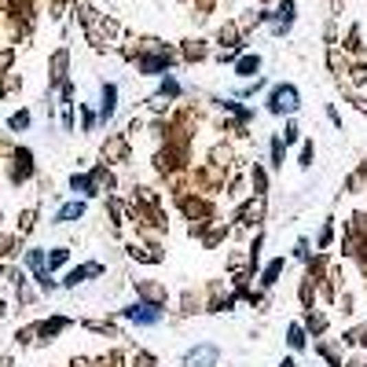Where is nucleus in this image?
I'll use <instances>...</instances> for the list:
<instances>
[{
    "mask_svg": "<svg viewBox=\"0 0 367 367\" xmlns=\"http://www.w3.org/2000/svg\"><path fill=\"white\" fill-rule=\"evenodd\" d=\"M191 169V147L188 144H166L155 155V173L158 177H177V173H188Z\"/></svg>",
    "mask_w": 367,
    "mask_h": 367,
    "instance_id": "1",
    "label": "nucleus"
},
{
    "mask_svg": "<svg viewBox=\"0 0 367 367\" xmlns=\"http://www.w3.org/2000/svg\"><path fill=\"white\" fill-rule=\"evenodd\" d=\"M265 107H268V114H276V118H283V114L294 118V114L301 111V92H298V85H290V81L272 85V89H268Z\"/></svg>",
    "mask_w": 367,
    "mask_h": 367,
    "instance_id": "2",
    "label": "nucleus"
},
{
    "mask_svg": "<svg viewBox=\"0 0 367 367\" xmlns=\"http://www.w3.org/2000/svg\"><path fill=\"white\" fill-rule=\"evenodd\" d=\"M173 202H177V210L188 221H217V206H213V199L199 195V191H180V195H173Z\"/></svg>",
    "mask_w": 367,
    "mask_h": 367,
    "instance_id": "3",
    "label": "nucleus"
},
{
    "mask_svg": "<svg viewBox=\"0 0 367 367\" xmlns=\"http://www.w3.org/2000/svg\"><path fill=\"white\" fill-rule=\"evenodd\" d=\"M118 320L133 323V327H158V323H166V309L162 305H147V301H129L125 309H118Z\"/></svg>",
    "mask_w": 367,
    "mask_h": 367,
    "instance_id": "4",
    "label": "nucleus"
},
{
    "mask_svg": "<svg viewBox=\"0 0 367 367\" xmlns=\"http://www.w3.org/2000/svg\"><path fill=\"white\" fill-rule=\"evenodd\" d=\"M265 217H268V199L261 195H250L235 206V221H239V232H254V228H265Z\"/></svg>",
    "mask_w": 367,
    "mask_h": 367,
    "instance_id": "5",
    "label": "nucleus"
},
{
    "mask_svg": "<svg viewBox=\"0 0 367 367\" xmlns=\"http://www.w3.org/2000/svg\"><path fill=\"white\" fill-rule=\"evenodd\" d=\"M173 63H177V56L166 52V48H162V52H140V56H136V70L144 74V78H166Z\"/></svg>",
    "mask_w": 367,
    "mask_h": 367,
    "instance_id": "6",
    "label": "nucleus"
},
{
    "mask_svg": "<svg viewBox=\"0 0 367 367\" xmlns=\"http://www.w3.org/2000/svg\"><path fill=\"white\" fill-rule=\"evenodd\" d=\"M217 364H221V345L213 342H195L180 356V367H217Z\"/></svg>",
    "mask_w": 367,
    "mask_h": 367,
    "instance_id": "7",
    "label": "nucleus"
},
{
    "mask_svg": "<svg viewBox=\"0 0 367 367\" xmlns=\"http://www.w3.org/2000/svg\"><path fill=\"white\" fill-rule=\"evenodd\" d=\"M129 261H140V265H162L166 261V250H162L158 239H133L125 246Z\"/></svg>",
    "mask_w": 367,
    "mask_h": 367,
    "instance_id": "8",
    "label": "nucleus"
},
{
    "mask_svg": "<svg viewBox=\"0 0 367 367\" xmlns=\"http://www.w3.org/2000/svg\"><path fill=\"white\" fill-rule=\"evenodd\" d=\"M100 155L107 166H122V162L133 158V147H129V136L125 133H114V136H107L103 140V147H100Z\"/></svg>",
    "mask_w": 367,
    "mask_h": 367,
    "instance_id": "9",
    "label": "nucleus"
},
{
    "mask_svg": "<svg viewBox=\"0 0 367 367\" xmlns=\"http://www.w3.org/2000/svg\"><path fill=\"white\" fill-rule=\"evenodd\" d=\"M103 272H107V268H103L100 261H85V265H78V268H70V272L59 279V287H63V290H78L81 283H89V279H100Z\"/></svg>",
    "mask_w": 367,
    "mask_h": 367,
    "instance_id": "10",
    "label": "nucleus"
},
{
    "mask_svg": "<svg viewBox=\"0 0 367 367\" xmlns=\"http://www.w3.org/2000/svg\"><path fill=\"white\" fill-rule=\"evenodd\" d=\"M294 15H298L294 0H283V4L276 8V12H268V30H272L276 37H287V34H290V26H294Z\"/></svg>",
    "mask_w": 367,
    "mask_h": 367,
    "instance_id": "11",
    "label": "nucleus"
},
{
    "mask_svg": "<svg viewBox=\"0 0 367 367\" xmlns=\"http://www.w3.org/2000/svg\"><path fill=\"white\" fill-rule=\"evenodd\" d=\"M133 287H136V298L147 301V305H162V309L169 305V290H166V283H155V279H136Z\"/></svg>",
    "mask_w": 367,
    "mask_h": 367,
    "instance_id": "12",
    "label": "nucleus"
},
{
    "mask_svg": "<svg viewBox=\"0 0 367 367\" xmlns=\"http://www.w3.org/2000/svg\"><path fill=\"white\" fill-rule=\"evenodd\" d=\"M30 177H34V151L19 147L12 155V184H26Z\"/></svg>",
    "mask_w": 367,
    "mask_h": 367,
    "instance_id": "13",
    "label": "nucleus"
},
{
    "mask_svg": "<svg viewBox=\"0 0 367 367\" xmlns=\"http://www.w3.org/2000/svg\"><path fill=\"white\" fill-rule=\"evenodd\" d=\"M301 327H305V334H309L312 342H316V338H323V334L331 331V316H327V312H320V309H305Z\"/></svg>",
    "mask_w": 367,
    "mask_h": 367,
    "instance_id": "14",
    "label": "nucleus"
},
{
    "mask_svg": "<svg viewBox=\"0 0 367 367\" xmlns=\"http://www.w3.org/2000/svg\"><path fill=\"white\" fill-rule=\"evenodd\" d=\"M331 265H334V261H331V254H320V250H316V254H312L309 261H305V279H312L316 287H320V283H327Z\"/></svg>",
    "mask_w": 367,
    "mask_h": 367,
    "instance_id": "15",
    "label": "nucleus"
},
{
    "mask_svg": "<svg viewBox=\"0 0 367 367\" xmlns=\"http://www.w3.org/2000/svg\"><path fill=\"white\" fill-rule=\"evenodd\" d=\"M312 349H316V356L327 367H342L345 364V353H342V345L338 342H331V338H316L312 342Z\"/></svg>",
    "mask_w": 367,
    "mask_h": 367,
    "instance_id": "16",
    "label": "nucleus"
},
{
    "mask_svg": "<svg viewBox=\"0 0 367 367\" xmlns=\"http://www.w3.org/2000/svg\"><path fill=\"white\" fill-rule=\"evenodd\" d=\"M283 272H287V257H272V261H268L261 272H257V283H261L265 294L279 283V279H283Z\"/></svg>",
    "mask_w": 367,
    "mask_h": 367,
    "instance_id": "17",
    "label": "nucleus"
},
{
    "mask_svg": "<svg viewBox=\"0 0 367 367\" xmlns=\"http://www.w3.org/2000/svg\"><path fill=\"white\" fill-rule=\"evenodd\" d=\"M114 111H118V85L114 81H103V89H100V125H107L114 118Z\"/></svg>",
    "mask_w": 367,
    "mask_h": 367,
    "instance_id": "18",
    "label": "nucleus"
},
{
    "mask_svg": "<svg viewBox=\"0 0 367 367\" xmlns=\"http://www.w3.org/2000/svg\"><path fill=\"white\" fill-rule=\"evenodd\" d=\"M268 166H261V162H250V169H246V184H250V195H261L268 199Z\"/></svg>",
    "mask_w": 367,
    "mask_h": 367,
    "instance_id": "19",
    "label": "nucleus"
},
{
    "mask_svg": "<svg viewBox=\"0 0 367 367\" xmlns=\"http://www.w3.org/2000/svg\"><path fill=\"white\" fill-rule=\"evenodd\" d=\"M70 191H74V195H78V199H85V202H89V199H100V195H103V191L96 188L92 173H74V177H70Z\"/></svg>",
    "mask_w": 367,
    "mask_h": 367,
    "instance_id": "20",
    "label": "nucleus"
},
{
    "mask_svg": "<svg viewBox=\"0 0 367 367\" xmlns=\"http://www.w3.org/2000/svg\"><path fill=\"white\" fill-rule=\"evenodd\" d=\"M85 210H89V206H85V199H70V202H63V206L56 210V221H52V224H74V221L85 217Z\"/></svg>",
    "mask_w": 367,
    "mask_h": 367,
    "instance_id": "21",
    "label": "nucleus"
},
{
    "mask_svg": "<svg viewBox=\"0 0 367 367\" xmlns=\"http://www.w3.org/2000/svg\"><path fill=\"white\" fill-rule=\"evenodd\" d=\"M89 173H92V180H96V188H100V191H107V195L118 191V177H114V169L107 166V162H96Z\"/></svg>",
    "mask_w": 367,
    "mask_h": 367,
    "instance_id": "22",
    "label": "nucleus"
},
{
    "mask_svg": "<svg viewBox=\"0 0 367 367\" xmlns=\"http://www.w3.org/2000/svg\"><path fill=\"white\" fill-rule=\"evenodd\" d=\"M67 327H70V320H67V316H52V320H45V323H37V338L48 345L52 338H56V334H63Z\"/></svg>",
    "mask_w": 367,
    "mask_h": 367,
    "instance_id": "23",
    "label": "nucleus"
},
{
    "mask_svg": "<svg viewBox=\"0 0 367 367\" xmlns=\"http://www.w3.org/2000/svg\"><path fill=\"white\" fill-rule=\"evenodd\" d=\"M228 239H232V224H221V221H217L206 235H202L199 243L206 246V250H217V246H221V243H228Z\"/></svg>",
    "mask_w": 367,
    "mask_h": 367,
    "instance_id": "24",
    "label": "nucleus"
},
{
    "mask_svg": "<svg viewBox=\"0 0 367 367\" xmlns=\"http://www.w3.org/2000/svg\"><path fill=\"white\" fill-rule=\"evenodd\" d=\"M364 342H367V323H356V327L342 331V338H338L342 349H364Z\"/></svg>",
    "mask_w": 367,
    "mask_h": 367,
    "instance_id": "25",
    "label": "nucleus"
},
{
    "mask_svg": "<svg viewBox=\"0 0 367 367\" xmlns=\"http://www.w3.org/2000/svg\"><path fill=\"white\" fill-rule=\"evenodd\" d=\"M217 107H221V111H228L232 118H235V122H239V125H246V122H254V107H243L239 100H217Z\"/></svg>",
    "mask_w": 367,
    "mask_h": 367,
    "instance_id": "26",
    "label": "nucleus"
},
{
    "mask_svg": "<svg viewBox=\"0 0 367 367\" xmlns=\"http://www.w3.org/2000/svg\"><path fill=\"white\" fill-rule=\"evenodd\" d=\"M257 70H261V56H250V52H246V56H239L235 59V74H239L243 81H250V78H257Z\"/></svg>",
    "mask_w": 367,
    "mask_h": 367,
    "instance_id": "27",
    "label": "nucleus"
},
{
    "mask_svg": "<svg viewBox=\"0 0 367 367\" xmlns=\"http://www.w3.org/2000/svg\"><path fill=\"white\" fill-rule=\"evenodd\" d=\"M103 210H107V217H111V228H114V232H122V224H125V202L118 199V195H107Z\"/></svg>",
    "mask_w": 367,
    "mask_h": 367,
    "instance_id": "28",
    "label": "nucleus"
},
{
    "mask_svg": "<svg viewBox=\"0 0 367 367\" xmlns=\"http://www.w3.org/2000/svg\"><path fill=\"white\" fill-rule=\"evenodd\" d=\"M287 345H290V353H305L309 349V334H305V327H301V320H294L287 327Z\"/></svg>",
    "mask_w": 367,
    "mask_h": 367,
    "instance_id": "29",
    "label": "nucleus"
},
{
    "mask_svg": "<svg viewBox=\"0 0 367 367\" xmlns=\"http://www.w3.org/2000/svg\"><path fill=\"white\" fill-rule=\"evenodd\" d=\"M283 162H287V144H283V136H272L268 140V166L272 169H283Z\"/></svg>",
    "mask_w": 367,
    "mask_h": 367,
    "instance_id": "30",
    "label": "nucleus"
},
{
    "mask_svg": "<svg viewBox=\"0 0 367 367\" xmlns=\"http://www.w3.org/2000/svg\"><path fill=\"white\" fill-rule=\"evenodd\" d=\"M298 301H301V309H316V301H320V290L312 279L301 276V283H298Z\"/></svg>",
    "mask_w": 367,
    "mask_h": 367,
    "instance_id": "31",
    "label": "nucleus"
},
{
    "mask_svg": "<svg viewBox=\"0 0 367 367\" xmlns=\"http://www.w3.org/2000/svg\"><path fill=\"white\" fill-rule=\"evenodd\" d=\"M70 265V246H52L48 257H45V268L48 272H59V268Z\"/></svg>",
    "mask_w": 367,
    "mask_h": 367,
    "instance_id": "32",
    "label": "nucleus"
},
{
    "mask_svg": "<svg viewBox=\"0 0 367 367\" xmlns=\"http://www.w3.org/2000/svg\"><path fill=\"white\" fill-rule=\"evenodd\" d=\"M195 312H202L199 294H195V290H184V294H180V309H177V316L184 320V316H195Z\"/></svg>",
    "mask_w": 367,
    "mask_h": 367,
    "instance_id": "33",
    "label": "nucleus"
},
{
    "mask_svg": "<svg viewBox=\"0 0 367 367\" xmlns=\"http://www.w3.org/2000/svg\"><path fill=\"white\" fill-rule=\"evenodd\" d=\"M334 235H338V232H334V217H327V221L320 224V235H316V250L320 254H327L331 246H334Z\"/></svg>",
    "mask_w": 367,
    "mask_h": 367,
    "instance_id": "34",
    "label": "nucleus"
},
{
    "mask_svg": "<svg viewBox=\"0 0 367 367\" xmlns=\"http://www.w3.org/2000/svg\"><path fill=\"white\" fill-rule=\"evenodd\" d=\"M85 327L96 331V334H107V338H122V327L114 320H85Z\"/></svg>",
    "mask_w": 367,
    "mask_h": 367,
    "instance_id": "35",
    "label": "nucleus"
},
{
    "mask_svg": "<svg viewBox=\"0 0 367 367\" xmlns=\"http://www.w3.org/2000/svg\"><path fill=\"white\" fill-rule=\"evenodd\" d=\"M67 63H70L67 52H56V56H52V85H63V81H67Z\"/></svg>",
    "mask_w": 367,
    "mask_h": 367,
    "instance_id": "36",
    "label": "nucleus"
},
{
    "mask_svg": "<svg viewBox=\"0 0 367 367\" xmlns=\"http://www.w3.org/2000/svg\"><path fill=\"white\" fill-rule=\"evenodd\" d=\"M184 89H180V81L177 78H173V74H166V78H162V85H158V100H177V96H180Z\"/></svg>",
    "mask_w": 367,
    "mask_h": 367,
    "instance_id": "37",
    "label": "nucleus"
},
{
    "mask_svg": "<svg viewBox=\"0 0 367 367\" xmlns=\"http://www.w3.org/2000/svg\"><path fill=\"white\" fill-rule=\"evenodd\" d=\"M129 364H133V367H162L158 356L151 349H133V353H129Z\"/></svg>",
    "mask_w": 367,
    "mask_h": 367,
    "instance_id": "38",
    "label": "nucleus"
},
{
    "mask_svg": "<svg viewBox=\"0 0 367 367\" xmlns=\"http://www.w3.org/2000/svg\"><path fill=\"white\" fill-rule=\"evenodd\" d=\"M364 184H367V177L353 169L349 177H345V184H342V195H360V191H364Z\"/></svg>",
    "mask_w": 367,
    "mask_h": 367,
    "instance_id": "39",
    "label": "nucleus"
},
{
    "mask_svg": "<svg viewBox=\"0 0 367 367\" xmlns=\"http://www.w3.org/2000/svg\"><path fill=\"white\" fill-rule=\"evenodd\" d=\"M312 162H316V144H312V140H301V151H298V166H301V169H312Z\"/></svg>",
    "mask_w": 367,
    "mask_h": 367,
    "instance_id": "40",
    "label": "nucleus"
},
{
    "mask_svg": "<svg viewBox=\"0 0 367 367\" xmlns=\"http://www.w3.org/2000/svg\"><path fill=\"white\" fill-rule=\"evenodd\" d=\"M279 136H283L287 147H290V144H301V125L294 122V118H287V125H283V133H279Z\"/></svg>",
    "mask_w": 367,
    "mask_h": 367,
    "instance_id": "41",
    "label": "nucleus"
},
{
    "mask_svg": "<svg viewBox=\"0 0 367 367\" xmlns=\"http://www.w3.org/2000/svg\"><path fill=\"white\" fill-rule=\"evenodd\" d=\"M261 89H268V81H265V78H254V81H246L243 89L235 92V100H250V96H254V92H261Z\"/></svg>",
    "mask_w": 367,
    "mask_h": 367,
    "instance_id": "42",
    "label": "nucleus"
},
{
    "mask_svg": "<svg viewBox=\"0 0 367 367\" xmlns=\"http://www.w3.org/2000/svg\"><path fill=\"white\" fill-rule=\"evenodd\" d=\"M45 257H48L45 250H26V268H30L34 276H37V272H45Z\"/></svg>",
    "mask_w": 367,
    "mask_h": 367,
    "instance_id": "43",
    "label": "nucleus"
},
{
    "mask_svg": "<svg viewBox=\"0 0 367 367\" xmlns=\"http://www.w3.org/2000/svg\"><path fill=\"white\" fill-rule=\"evenodd\" d=\"M334 305H338V309L345 312V316H353V312H356V298H353V290H342V294L334 298Z\"/></svg>",
    "mask_w": 367,
    "mask_h": 367,
    "instance_id": "44",
    "label": "nucleus"
},
{
    "mask_svg": "<svg viewBox=\"0 0 367 367\" xmlns=\"http://www.w3.org/2000/svg\"><path fill=\"white\" fill-rule=\"evenodd\" d=\"M34 283H37L41 290H45V294H52V290H59V279H52V272H48V268H45V272H37V276H34Z\"/></svg>",
    "mask_w": 367,
    "mask_h": 367,
    "instance_id": "45",
    "label": "nucleus"
},
{
    "mask_svg": "<svg viewBox=\"0 0 367 367\" xmlns=\"http://www.w3.org/2000/svg\"><path fill=\"white\" fill-rule=\"evenodd\" d=\"M96 125H100V114H96L92 107H81V133H92Z\"/></svg>",
    "mask_w": 367,
    "mask_h": 367,
    "instance_id": "46",
    "label": "nucleus"
},
{
    "mask_svg": "<svg viewBox=\"0 0 367 367\" xmlns=\"http://www.w3.org/2000/svg\"><path fill=\"white\" fill-rule=\"evenodd\" d=\"M8 129H12V133H23V129H30V111L12 114V118H8Z\"/></svg>",
    "mask_w": 367,
    "mask_h": 367,
    "instance_id": "47",
    "label": "nucleus"
},
{
    "mask_svg": "<svg viewBox=\"0 0 367 367\" xmlns=\"http://www.w3.org/2000/svg\"><path fill=\"white\" fill-rule=\"evenodd\" d=\"M235 305H239V298H235L232 290H228V294H224V298H221V301H217V305H213L210 312H217V316H221V312H232Z\"/></svg>",
    "mask_w": 367,
    "mask_h": 367,
    "instance_id": "48",
    "label": "nucleus"
},
{
    "mask_svg": "<svg viewBox=\"0 0 367 367\" xmlns=\"http://www.w3.org/2000/svg\"><path fill=\"white\" fill-rule=\"evenodd\" d=\"M184 59H206V48H202L199 41H188V45H184Z\"/></svg>",
    "mask_w": 367,
    "mask_h": 367,
    "instance_id": "49",
    "label": "nucleus"
},
{
    "mask_svg": "<svg viewBox=\"0 0 367 367\" xmlns=\"http://www.w3.org/2000/svg\"><path fill=\"white\" fill-rule=\"evenodd\" d=\"M34 221H37V213L26 210L23 217H19V235H30V232H34Z\"/></svg>",
    "mask_w": 367,
    "mask_h": 367,
    "instance_id": "50",
    "label": "nucleus"
},
{
    "mask_svg": "<svg viewBox=\"0 0 367 367\" xmlns=\"http://www.w3.org/2000/svg\"><path fill=\"white\" fill-rule=\"evenodd\" d=\"M309 257H312V250H309V239L301 235V239L294 243V261H309Z\"/></svg>",
    "mask_w": 367,
    "mask_h": 367,
    "instance_id": "51",
    "label": "nucleus"
},
{
    "mask_svg": "<svg viewBox=\"0 0 367 367\" xmlns=\"http://www.w3.org/2000/svg\"><path fill=\"white\" fill-rule=\"evenodd\" d=\"M19 246V239H0V257H8Z\"/></svg>",
    "mask_w": 367,
    "mask_h": 367,
    "instance_id": "52",
    "label": "nucleus"
},
{
    "mask_svg": "<svg viewBox=\"0 0 367 367\" xmlns=\"http://www.w3.org/2000/svg\"><path fill=\"white\" fill-rule=\"evenodd\" d=\"M327 118H331V125H334V129H342V114L334 111V107H327Z\"/></svg>",
    "mask_w": 367,
    "mask_h": 367,
    "instance_id": "53",
    "label": "nucleus"
},
{
    "mask_svg": "<svg viewBox=\"0 0 367 367\" xmlns=\"http://www.w3.org/2000/svg\"><path fill=\"white\" fill-rule=\"evenodd\" d=\"M342 367H367V360H364V356H349V360H345Z\"/></svg>",
    "mask_w": 367,
    "mask_h": 367,
    "instance_id": "54",
    "label": "nucleus"
},
{
    "mask_svg": "<svg viewBox=\"0 0 367 367\" xmlns=\"http://www.w3.org/2000/svg\"><path fill=\"white\" fill-rule=\"evenodd\" d=\"M276 367H298V360H294V356H283V360H279Z\"/></svg>",
    "mask_w": 367,
    "mask_h": 367,
    "instance_id": "55",
    "label": "nucleus"
},
{
    "mask_svg": "<svg viewBox=\"0 0 367 367\" xmlns=\"http://www.w3.org/2000/svg\"><path fill=\"white\" fill-rule=\"evenodd\" d=\"M356 173H364V177H367V158L360 162V166H356Z\"/></svg>",
    "mask_w": 367,
    "mask_h": 367,
    "instance_id": "56",
    "label": "nucleus"
},
{
    "mask_svg": "<svg viewBox=\"0 0 367 367\" xmlns=\"http://www.w3.org/2000/svg\"><path fill=\"white\" fill-rule=\"evenodd\" d=\"M320 367H327V364H320Z\"/></svg>",
    "mask_w": 367,
    "mask_h": 367,
    "instance_id": "57",
    "label": "nucleus"
}]
</instances>
